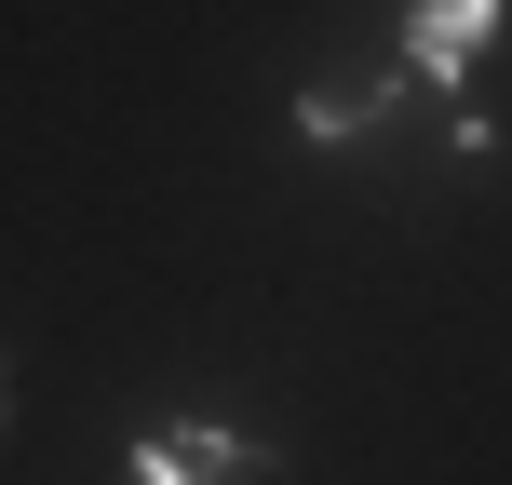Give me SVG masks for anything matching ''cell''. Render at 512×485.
I'll list each match as a JSON object with an SVG mask.
<instances>
[{
    "label": "cell",
    "mask_w": 512,
    "mask_h": 485,
    "mask_svg": "<svg viewBox=\"0 0 512 485\" xmlns=\"http://www.w3.org/2000/svg\"><path fill=\"white\" fill-rule=\"evenodd\" d=\"M270 445H243L230 418H162V432L122 445V485H256Z\"/></svg>",
    "instance_id": "obj_1"
},
{
    "label": "cell",
    "mask_w": 512,
    "mask_h": 485,
    "mask_svg": "<svg viewBox=\"0 0 512 485\" xmlns=\"http://www.w3.org/2000/svg\"><path fill=\"white\" fill-rule=\"evenodd\" d=\"M486 41H499V0H405V68H418V81H445L459 108H472Z\"/></svg>",
    "instance_id": "obj_2"
},
{
    "label": "cell",
    "mask_w": 512,
    "mask_h": 485,
    "mask_svg": "<svg viewBox=\"0 0 512 485\" xmlns=\"http://www.w3.org/2000/svg\"><path fill=\"white\" fill-rule=\"evenodd\" d=\"M378 108H391V81H378V68H324V81L297 95V135L351 149V135H378Z\"/></svg>",
    "instance_id": "obj_3"
}]
</instances>
